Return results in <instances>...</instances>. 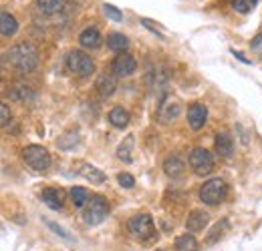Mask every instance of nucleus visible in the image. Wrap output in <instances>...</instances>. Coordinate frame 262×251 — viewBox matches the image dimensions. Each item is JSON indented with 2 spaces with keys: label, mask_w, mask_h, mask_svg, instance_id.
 <instances>
[{
  "label": "nucleus",
  "mask_w": 262,
  "mask_h": 251,
  "mask_svg": "<svg viewBox=\"0 0 262 251\" xmlns=\"http://www.w3.org/2000/svg\"><path fill=\"white\" fill-rule=\"evenodd\" d=\"M117 181H119L121 187H125V189H131L133 185H135V179L131 177L129 173H121V175L117 177Z\"/></svg>",
  "instance_id": "nucleus-29"
},
{
  "label": "nucleus",
  "mask_w": 262,
  "mask_h": 251,
  "mask_svg": "<svg viewBox=\"0 0 262 251\" xmlns=\"http://www.w3.org/2000/svg\"><path fill=\"white\" fill-rule=\"evenodd\" d=\"M109 213V203L105 197L101 195H91V199L87 201V207L83 209V219L87 225H99Z\"/></svg>",
  "instance_id": "nucleus-2"
},
{
  "label": "nucleus",
  "mask_w": 262,
  "mask_h": 251,
  "mask_svg": "<svg viewBox=\"0 0 262 251\" xmlns=\"http://www.w3.org/2000/svg\"><path fill=\"white\" fill-rule=\"evenodd\" d=\"M224 229H228V221H222V223H218L212 231H210V237H208V243H214V241H218V237H222V231Z\"/></svg>",
  "instance_id": "nucleus-27"
},
{
  "label": "nucleus",
  "mask_w": 262,
  "mask_h": 251,
  "mask_svg": "<svg viewBox=\"0 0 262 251\" xmlns=\"http://www.w3.org/2000/svg\"><path fill=\"white\" fill-rule=\"evenodd\" d=\"M226 181L216 177V179H210L206 181L202 187H200V199L206 203V205H218L224 197H226Z\"/></svg>",
  "instance_id": "nucleus-3"
},
{
  "label": "nucleus",
  "mask_w": 262,
  "mask_h": 251,
  "mask_svg": "<svg viewBox=\"0 0 262 251\" xmlns=\"http://www.w3.org/2000/svg\"><path fill=\"white\" fill-rule=\"evenodd\" d=\"M176 251H198V241L194 239V235H180L176 239Z\"/></svg>",
  "instance_id": "nucleus-21"
},
{
  "label": "nucleus",
  "mask_w": 262,
  "mask_h": 251,
  "mask_svg": "<svg viewBox=\"0 0 262 251\" xmlns=\"http://www.w3.org/2000/svg\"><path fill=\"white\" fill-rule=\"evenodd\" d=\"M129 231L131 235L139 241H149L156 237V225L154 219L147 215V213H141V215H135L129 221Z\"/></svg>",
  "instance_id": "nucleus-4"
},
{
  "label": "nucleus",
  "mask_w": 262,
  "mask_h": 251,
  "mask_svg": "<svg viewBox=\"0 0 262 251\" xmlns=\"http://www.w3.org/2000/svg\"><path fill=\"white\" fill-rule=\"evenodd\" d=\"M8 61L20 72H33L38 64V53L31 42H18L8 51Z\"/></svg>",
  "instance_id": "nucleus-1"
},
{
  "label": "nucleus",
  "mask_w": 262,
  "mask_h": 251,
  "mask_svg": "<svg viewBox=\"0 0 262 251\" xmlns=\"http://www.w3.org/2000/svg\"><path fill=\"white\" fill-rule=\"evenodd\" d=\"M45 223H47V227H49V229H51V231H55V233H57V235H59V237H63V239H65V241H73V237H71V233H69V231H67L65 227H61V225H57V223H55V221H45Z\"/></svg>",
  "instance_id": "nucleus-26"
},
{
  "label": "nucleus",
  "mask_w": 262,
  "mask_h": 251,
  "mask_svg": "<svg viewBox=\"0 0 262 251\" xmlns=\"http://www.w3.org/2000/svg\"><path fill=\"white\" fill-rule=\"evenodd\" d=\"M79 42L85 48H99L101 46V34L97 29H85L79 36Z\"/></svg>",
  "instance_id": "nucleus-14"
},
{
  "label": "nucleus",
  "mask_w": 262,
  "mask_h": 251,
  "mask_svg": "<svg viewBox=\"0 0 262 251\" xmlns=\"http://www.w3.org/2000/svg\"><path fill=\"white\" fill-rule=\"evenodd\" d=\"M190 167L196 175H210L214 169V159L206 149L198 147L190 153Z\"/></svg>",
  "instance_id": "nucleus-7"
},
{
  "label": "nucleus",
  "mask_w": 262,
  "mask_h": 251,
  "mask_svg": "<svg viewBox=\"0 0 262 251\" xmlns=\"http://www.w3.org/2000/svg\"><path fill=\"white\" fill-rule=\"evenodd\" d=\"M71 199H73L75 207H85L89 201V195L83 187H73L71 189Z\"/></svg>",
  "instance_id": "nucleus-24"
},
{
  "label": "nucleus",
  "mask_w": 262,
  "mask_h": 251,
  "mask_svg": "<svg viewBox=\"0 0 262 251\" xmlns=\"http://www.w3.org/2000/svg\"><path fill=\"white\" fill-rule=\"evenodd\" d=\"M216 151H218V155H222V157H230V155H232V151H234V141H232V137H230L228 133H218V135H216Z\"/></svg>",
  "instance_id": "nucleus-13"
},
{
  "label": "nucleus",
  "mask_w": 262,
  "mask_h": 251,
  "mask_svg": "<svg viewBox=\"0 0 262 251\" xmlns=\"http://www.w3.org/2000/svg\"><path fill=\"white\" fill-rule=\"evenodd\" d=\"M232 53H234V55H236V59H240L242 63L250 64V61H248V59H244V55H242V53H236V51H232Z\"/></svg>",
  "instance_id": "nucleus-33"
},
{
  "label": "nucleus",
  "mask_w": 262,
  "mask_h": 251,
  "mask_svg": "<svg viewBox=\"0 0 262 251\" xmlns=\"http://www.w3.org/2000/svg\"><path fill=\"white\" fill-rule=\"evenodd\" d=\"M10 123V111H8V105H2L0 107V125L6 127Z\"/></svg>",
  "instance_id": "nucleus-30"
},
{
  "label": "nucleus",
  "mask_w": 262,
  "mask_h": 251,
  "mask_svg": "<svg viewBox=\"0 0 262 251\" xmlns=\"http://www.w3.org/2000/svg\"><path fill=\"white\" fill-rule=\"evenodd\" d=\"M178 115H180V105L178 103H165V105L160 107V113H158V117H160L162 123H169Z\"/></svg>",
  "instance_id": "nucleus-20"
},
{
  "label": "nucleus",
  "mask_w": 262,
  "mask_h": 251,
  "mask_svg": "<svg viewBox=\"0 0 262 251\" xmlns=\"http://www.w3.org/2000/svg\"><path fill=\"white\" fill-rule=\"evenodd\" d=\"M16 31H18L16 18L12 14H8V12H2L0 14V32H2V36H12V34H16Z\"/></svg>",
  "instance_id": "nucleus-18"
},
{
  "label": "nucleus",
  "mask_w": 262,
  "mask_h": 251,
  "mask_svg": "<svg viewBox=\"0 0 262 251\" xmlns=\"http://www.w3.org/2000/svg\"><path fill=\"white\" fill-rule=\"evenodd\" d=\"M206 119H208V109L202 103H196V105H192L188 109V123H190V127L194 131H198V129H202V127L206 125Z\"/></svg>",
  "instance_id": "nucleus-10"
},
{
  "label": "nucleus",
  "mask_w": 262,
  "mask_h": 251,
  "mask_svg": "<svg viewBox=\"0 0 262 251\" xmlns=\"http://www.w3.org/2000/svg\"><path fill=\"white\" fill-rule=\"evenodd\" d=\"M164 171L169 175V177H182V175H184V171H186V165H184V161H182V159L173 155V157L165 159Z\"/></svg>",
  "instance_id": "nucleus-17"
},
{
  "label": "nucleus",
  "mask_w": 262,
  "mask_h": 251,
  "mask_svg": "<svg viewBox=\"0 0 262 251\" xmlns=\"http://www.w3.org/2000/svg\"><path fill=\"white\" fill-rule=\"evenodd\" d=\"M65 191L61 187H47L42 191V195H40L42 203L47 207H51V209H61L63 203H65Z\"/></svg>",
  "instance_id": "nucleus-9"
},
{
  "label": "nucleus",
  "mask_w": 262,
  "mask_h": 251,
  "mask_svg": "<svg viewBox=\"0 0 262 251\" xmlns=\"http://www.w3.org/2000/svg\"><path fill=\"white\" fill-rule=\"evenodd\" d=\"M87 181H91V183H105V173L103 171H99L97 167H93V165H87V163H83L81 165V171H79Z\"/></svg>",
  "instance_id": "nucleus-19"
},
{
  "label": "nucleus",
  "mask_w": 262,
  "mask_h": 251,
  "mask_svg": "<svg viewBox=\"0 0 262 251\" xmlns=\"http://www.w3.org/2000/svg\"><path fill=\"white\" fill-rule=\"evenodd\" d=\"M252 48L262 53V34H256V36L252 38Z\"/></svg>",
  "instance_id": "nucleus-32"
},
{
  "label": "nucleus",
  "mask_w": 262,
  "mask_h": 251,
  "mask_svg": "<svg viewBox=\"0 0 262 251\" xmlns=\"http://www.w3.org/2000/svg\"><path fill=\"white\" fill-rule=\"evenodd\" d=\"M141 24H145V27H147L149 31H151V32H156V34H160V36L164 34V32H162V29H160V24H156V22H151L149 18H143V20H141Z\"/></svg>",
  "instance_id": "nucleus-31"
},
{
  "label": "nucleus",
  "mask_w": 262,
  "mask_h": 251,
  "mask_svg": "<svg viewBox=\"0 0 262 251\" xmlns=\"http://www.w3.org/2000/svg\"><path fill=\"white\" fill-rule=\"evenodd\" d=\"M131 149H133V135L123 139V143L117 149V157L121 161H125V163H131Z\"/></svg>",
  "instance_id": "nucleus-23"
},
{
  "label": "nucleus",
  "mask_w": 262,
  "mask_h": 251,
  "mask_svg": "<svg viewBox=\"0 0 262 251\" xmlns=\"http://www.w3.org/2000/svg\"><path fill=\"white\" fill-rule=\"evenodd\" d=\"M103 10H105V14H107L111 20H115V22H121V20H123V14H121L113 4H103Z\"/></svg>",
  "instance_id": "nucleus-28"
},
{
  "label": "nucleus",
  "mask_w": 262,
  "mask_h": 251,
  "mask_svg": "<svg viewBox=\"0 0 262 251\" xmlns=\"http://www.w3.org/2000/svg\"><path fill=\"white\" fill-rule=\"evenodd\" d=\"M107 46L111 48V51H115V53H125L127 51V46H129V40H127V36H123V34H119V32H111L109 36H107Z\"/></svg>",
  "instance_id": "nucleus-16"
},
{
  "label": "nucleus",
  "mask_w": 262,
  "mask_h": 251,
  "mask_svg": "<svg viewBox=\"0 0 262 251\" xmlns=\"http://www.w3.org/2000/svg\"><path fill=\"white\" fill-rule=\"evenodd\" d=\"M135 68H137V63H135V59L127 55V53H121V55H117L115 57V61L111 64V72L115 74V77H129L135 72Z\"/></svg>",
  "instance_id": "nucleus-8"
},
{
  "label": "nucleus",
  "mask_w": 262,
  "mask_h": 251,
  "mask_svg": "<svg viewBox=\"0 0 262 251\" xmlns=\"http://www.w3.org/2000/svg\"><path fill=\"white\" fill-rule=\"evenodd\" d=\"M256 4H258V0H234V2H232V8H234L236 12H240V14H246V12H250Z\"/></svg>",
  "instance_id": "nucleus-25"
},
{
  "label": "nucleus",
  "mask_w": 262,
  "mask_h": 251,
  "mask_svg": "<svg viewBox=\"0 0 262 251\" xmlns=\"http://www.w3.org/2000/svg\"><path fill=\"white\" fill-rule=\"evenodd\" d=\"M36 6L42 14H55L63 8V0H36Z\"/></svg>",
  "instance_id": "nucleus-22"
},
{
  "label": "nucleus",
  "mask_w": 262,
  "mask_h": 251,
  "mask_svg": "<svg viewBox=\"0 0 262 251\" xmlns=\"http://www.w3.org/2000/svg\"><path fill=\"white\" fill-rule=\"evenodd\" d=\"M208 213L206 211H200V209H196V211H192L190 215H188V221H186V229L188 231H202L206 225H208Z\"/></svg>",
  "instance_id": "nucleus-11"
},
{
  "label": "nucleus",
  "mask_w": 262,
  "mask_h": 251,
  "mask_svg": "<svg viewBox=\"0 0 262 251\" xmlns=\"http://www.w3.org/2000/svg\"><path fill=\"white\" fill-rule=\"evenodd\" d=\"M23 159L27 161L29 167H33L34 171H47L51 165V155L45 147L40 145H29L23 151Z\"/></svg>",
  "instance_id": "nucleus-5"
},
{
  "label": "nucleus",
  "mask_w": 262,
  "mask_h": 251,
  "mask_svg": "<svg viewBox=\"0 0 262 251\" xmlns=\"http://www.w3.org/2000/svg\"><path fill=\"white\" fill-rule=\"evenodd\" d=\"M95 89L99 91L101 96H111V94L115 93V77L113 74H107V72L99 74Z\"/></svg>",
  "instance_id": "nucleus-12"
},
{
  "label": "nucleus",
  "mask_w": 262,
  "mask_h": 251,
  "mask_svg": "<svg viewBox=\"0 0 262 251\" xmlns=\"http://www.w3.org/2000/svg\"><path fill=\"white\" fill-rule=\"evenodd\" d=\"M109 123L113 127H117V129H125L129 125V113L123 107H115L109 113Z\"/></svg>",
  "instance_id": "nucleus-15"
},
{
  "label": "nucleus",
  "mask_w": 262,
  "mask_h": 251,
  "mask_svg": "<svg viewBox=\"0 0 262 251\" xmlns=\"http://www.w3.org/2000/svg\"><path fill=\"white\" fill-rule=\"evenodd\" d=\"M67 66H69L71 72H75L79 77H89L95 68L93 61L83 51H71L69 57H67Z\"/></svg>",
  "instance_id": "nucleus-6"
}]
</instances>
